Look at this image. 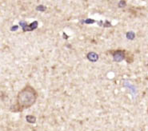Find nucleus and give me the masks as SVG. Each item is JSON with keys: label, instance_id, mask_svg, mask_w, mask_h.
I'll return each mask as SVG.
<instances>
[{"label": "nucleus", "instance_id": "nucleus-1", "mask_svg": "<svg viewBox=\"0 0 148 131\" xmlns=\"http://www.w3.org/2000/svg\"><path fill=\"white\" fill-rule=\"evenodd\" d=\"M38 94L37 90L27 84L19 90L16 97V103L11 108L12 112H22L33 107L37 101Z\"/></svg>", "mask_w": 148, "mask_h": 131}, {"label": "nucleus", "instance_id": "nucleus-2", "mask_svg": "<svg viewBox=\"0 0 148 131\" xmlns=\"http://www.w3.org/2000/svg\"><path fill=\"white\" fill-rule=\"evenodd\" d=\"M109 53L112 55L114 61L116 62H119L123 61L126 58L127 50H110Z\"/></svg>", "mask_w": 148, "mask_h": 131}, {"label": "nucleus", "instance_id": "nucleus-3", "mask_svg": "<svg viewBox=\"0 0 148 131\" xmlns=\"http://www.w3.org/2000/svg\"><path fill=\"white\" fill-rule=\"evenodd\" d=\"M86 58L89 61L91 62H96L99 60V55L98 54L95 53V52H89V53L86 54Z\"/></svg>", "mask_w": 148, "mask_h": 131}, {"label": "nucleus", "instance_id": "nucleus-4", "mask_svg": "<svg viewBox=\"0 0 148 131\" xmlns=\"http://www.w3.org/2000/svg\"><path fill=\"white\" fill-rule=\"evenodd\" d=\"M125 60H126L127 62L129 63V64H130V63H132V62H134V55H133V54L131 53L130 51H127Z\"/></svg>", "mask_w": 148, "mask_h": 131}, {"label": "nucleus", "instance_id": "nucleus-5", "mask_svg": "<svg viewBox=\"0 0 148 131\" xmlns=\"http://www.w3.org/2000/svg\"><path fill=\"white\" fill-rule=\"evenodd\" d=\"M26 120H27V122L31 123V124L36 122V118L34 115H27L26 117Z\"/></svg>", "mask_w": 148, "mask_h": 131}, {"label": "nucleus", "instance_id": "nucleus-6", "mask_svg": "<svg viewBox=\"0 0 148 131\" xmlns=\"http://www.w3.org/2000/svg\"><path fill=\"white\" fill-rule=\"evenodd\" d=\"M135 37V33L133 32V31H129V32L127 33V38L128 39H130V40H132V39H134Z\"/></svg>", "mask_w": 148, "mask_h": 131}, {"label": "nucleus", "instance_id": "nucleus-7", "mask_svg": "<svg viewBox=\"0 0 148 131\" xmlns=\"http://www.w3.org/2000/svg\"><path fill=\"white\" fill-rule=\"evenodd\" d=\"M36 10L39 11H45L46 10V7L45 6H43V5H39V6H38L37 7H36Z\"/></svg>", "mask_w": 148, "mask_h": 131}, {"label": "nucleus", "instance_id": "nucleus-8", "mask_svg": "<svg viewBox=\"0 0 148 131\" xmlns=\"http://www.w3.org/2000/svg\"><path fill=\"white\" fill-rule=\"evenodd\" d=\"M126 5H127V3H126V1H120L119 3V7H126Z\"/></svg>", "mask_w": 148, "mask_h": 131}, {"label": "nucleus", "instance_id": "nucleus-9", "mask_svg": "<svg viewBox=\"0 0 148 131\" xmlns=\"http://www.w3.org/2000/svg\"><path fill=\"white\" fill-rule=\"evenodd\" d=\"M147 114H148V107H147Z\"/></svg>", "mask_w": 148, "mask_h": 131}]
</instances>
